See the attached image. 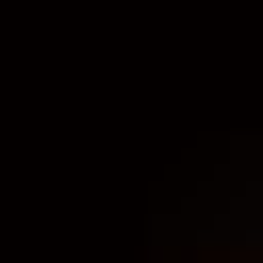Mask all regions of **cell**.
<instances>
[{"mask_svg": "<svg viewBox=\"0 0 263 263\" xmlns=\"http://www.w3.org/2000/svg\"><path fill=\"white\" fill-rule=\"evenodd\" d=\"M148 230H164V247H214V263H263V148H214Z\"/></svg>", "mask_w": 263, "mask_h": 263, "instance_id": "1", "label": "cell"}]
</instances>
